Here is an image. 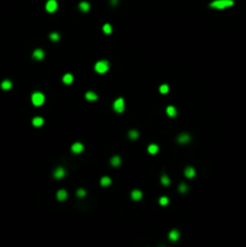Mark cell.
I'll return each instance as SVG.
<instances>
[{
    "label": "cell",
    "instance_id": "ffe728a7",
    "mask_svg": "<svg viewBox=\"0 0 246 247\" xmlns=\"http://www.w3.org/2000/svg\"><path fill=\"white\" fill-rule=\"evenodd\" d=\"M110 183H111V180H110V177H107V176L102 177L101 181H100V184L102 186V187H107V186H110Z\"/></svg>",
    "mask_w": 246,
    "mask_h": 247
},
{
    "label": "cell",
    "instance_id": "52a82bcc",
    "mask_svg": "<svg viewBox=\"0 0 246 247\" xmlns=\"http://www.w3.org/2000/svg\"><path fill=\"white\" fill-rule=\"evenodd\" d=\"M66 198H68V193H66L65 189L58 190V193H57V199H58L59 201H64Z\"/></svg>",
    "mask_w": 246,
    "mask_h": 247
},
{
    "label": "cell",
    "instance_id": "8992f818",
    "mask_svg": "<svg viewBox=\"0 0 246 247\" xmlns=\"http://www.w3.org/2000/svg\"><path fill=\"white\" fill-rule=\"evenodd\" d=\"M71 151H73L74 153H81L82 151H83V145L81 142H75L71 146Z\"/></svg>",
    "mask_w": 246,
    "mask_h": 247
},
{
    "label": "cell",
    "instance_id": "7a4b0ae2",
    "mask_svg": "<svg viewBox=\"0 0 246 247\" xmlns=\"http://www.w3.org/2000/svg\"><path fill=\"white\" fill-rule=\"evenodd\" d=\"M94 69L98 74H105L107 70H109V63H107L106 60H100V62H98L95 64Z\"/></svg>",
    "mask_w": 246,
    "mask_h": 247
},
{
    "label": "cell",
    "instance_id": "d6986e66",
    "mask_svg": "<svg viewBox=\"0 0 246 247\" xmlns=\"http://www.w3.org/2000/svg\"><path fill=\"white\" fill-rule=\"evenodd\" d=\"M11 87H12V83H11V81H9V80H5V81L1 82V88H3V89L7 90V89H10Z\"/></svg>",
    "mask_w": 246,
    "mask_h": 247
},
{
    "label": "cell",
    "instance_id": "f546056e",
    "mask_svg": "<svg viewBox=\"0 0 246 247\" xmlns=\"http://www.w3.org/2000/svg\"><path fill=\"white\" fill-rule=\"evenodd\" d=\"M85 195H86V190H85V189H82V188H80V189L77 190V196L82 198V196H85Z\"/></svg>",
    "mask_w": 246,
    "mask_h": 247
},
{
    "label": "cell",
    "instance_id": "277c9868",
    "mask_svg": "<svg viewBox=\"0 0 246 247\" xmlns=\"http://www.w3.org/2000/svg\"><path fill=\"white\" fill-rule=\"evenodd\" d=\"M114 110L117 113H122L123 111H124V100H123L122 98H118L114 103Z\"/></svg>",
    "mask_w": 246,
    "mask_h": 247
},
{
    "label": "cell",
    "instance_id": "5bb4252c",
    "mask_svg": "<svg viewBox=\"0 0 246 247\" xmlns=\"http://www.w3.org/2000/svg\"><path fill=\"white\" fill-rule=\"evenodd\" d=\"M44 55H45V53H44L42 49H35L34 53H33V57H34L35 59H39V60L42 59Z\"/></svg>",
    "mask_w": 246,
    "mask_h": 247
},
{
    "label": "cell",
    "instance_id": "ac0fdd59",
    "mask_svg": "<svg viewBox=\"0 0 246 247\" xmlns=\"http://www.w3.org/2000/svg\"><path fill=\"white\" fill-rule=\"evenodd\" d=\"M167 113H168V116H170V117H175L176 116V109L174 106H168L167 107Z\"/></svg>",
    "mask_w": 246,
    "mask_h": 247
},
{
    "label": "cell",
    "instance_id": "4316f807",
    "mask_svg": "<svg viewBox=\"0 0 246 247\" xmlns=\"http://www.w3.org/2000/svg\"><path fill=\"white\" fill-rule=\"evenodd\" d=\"M179 190H180L181 193H186L187 190H188V187H187V186L184 184V183H181V184H180V187H179Z\"/></svg>",
    "mask_w": 246,
    "mask_h": 247
},
{
    "label": "cell",
    "instance_id": "44dd1931",
    "mask_svg": "<svg viewBox=\"0 0 246 247\" xmlns=\"http://www.w3.org/2000/svg\"><path fill=\"white\" fill-rule=\"evenodd\" d=\"M80 10H81V11H83V12H87L89 10V4L86 3V1L80 3Z\"/></svg>",
    "mask_w": 246,
    "mask_h": 247
},
{
    "label": "cell",
    "instance_id": "e0dca14e",
    "mask_svg": "<svg viewBox=\"0 0 246 247\" xmlns=\"http://www.w3.org/2000/svg\"><path fill=\"white\" fill-rule=\"evenodd\" d=\"M86 99L87 100H91V101H94V100L98 99V95L93 92H87L86 93Z\"/></svg>",
    "mask_w": 246,
    "mask_h": 247
},
{
    "label": "cell",
    "instance_id": "cb8c5ba5",
    "mask_svg": "<svg viewBox=\"0 0 246 247\" xmlns=\"http://www.w3.org/2000/svg\"><path fill=\"white\" fill-rule=\"evenodd\" d=\"M161 181H162V184H164V186H169V184H170V180H169V177H168L167 175H163Z\"/></svg>",
    "mask_w": 246,
    "mask_h": 247
},
{
    "label": "cell",
    "instance_id": "d4e9b609",
    "mask_svg": "<svg viewBox=\"0 0 246 247\" xmlns=\"http://www.w3.org/2000/svg\"><path fill=\"white\" fill-rule=\"evenodd\" d=\"M138 136H139V133H138L136 130H130V132H129V138H130L132 140L138 139Z\"/></svg>",
    "mask_w": 246,
    "mask_h": 247
},
{
    "label": "cell",
    "instance_id": "6da1fadb",
    "mask_svg": "<svg viewBox=\"0 0 246 247\" xmlns=\"http://www.w3.org/2000/svg\"><path fill=\"white\" fill-rule=\"evenodd\" d=\"M234 5L233 0H214L212 3H210V7L212 9H217V10H223L230 7Z\"/></svg>",
    "mask_w": 246,
    "mask_h": 247
},
{
    "label": "cell",
    "instance_id": "603a6c76",
    "mask_svg": "<svg viewBox=\"0 0 246 247\" xmlns=\"http://www.w3.org/2000/svg\"><path fill=\"white\" fill-rule=\"evenodd\" d=\"M159 92L162 94H167L169 92V86L168 84H162L161 87H159Z\"/></svg>",
    "mask_w": 246,
    "mask_h": 247
},
{
    "label": "cell",
    "instance_id": "8fae6325",
    "mask_svg": "<svg viewBox=\"0 0 246 247\" xmlns=\"http://www.w3.org/2000/svg\"><path fill=\"white\" fill-rule=\"evenodd\" d=\"M184 176H186L187 178H193L194 176H196V171H194L193 168H186V170H184Z\"/></svg>",
    "mask_w": 246,
    "mask_h": 247
},
{
    "label": "cell",
    "instance_id": "83f0119b",
    "mask_svg": "<svg viewBox=\"0 0 246 247\" xmlns=\"http://www.w3.org/2000/svg\"><path fill=\"white\" fill-rule=\"evenodd\" d=\"M169 203V199L167 198V196H162V198L159 199V204L161 205H167Z\"/></svg>",
    "mask_w": 246,
    "mask_h": 247
},
{
    "label": "cell",
    "instance_id": "5b68a950",
    "mask_svg": "<svg viewBox=\"0 0 246 247\" xmlns=\"http://www.w3.org/2000/svg\"><path fill=\"white\" fill-rule=\"evenodd\" d=\"M57 7H58V3L56 1V0H48V1L46 3V10H47L50 13L54 12L56 10H57Z\"/></svg>",
    "mask_w": 246,
    "mask_h": 247
},
{
    "label": "cell",
    "instance_id": "484cf974",
    "mask_svg": "<svg viewBox=\"0 0 246 247\" xmlns=\"http://www.w3.org/2000/svg\"><path fill=\"white\" fill-rule=\"evenodd\" d=\"M102 30H104L105 34H111L112 28H111L110 24H104V27H102Z\"/></svg>",
    "mask_w": 246,
    "mask_h": 247
},
{
    "label": "cell",
    "instance_id": "9a60e30c",
    "mask_svg": "<svg viewBox=\"0 0 246 247\" xmlns=\"http://www.w3.org/2000/svg\"><path fill=\"white\" fill-rule=\"evenodd\" d=\"M147 151H148V153H150V154H156V153L158 152V151H159V147H158L157 145L152 144V145H150V146H148Z\"/></svg>",
    "mask_w": 246,
    "mask_h": 247
},
{
    "label": "cell",
    "instance_id": "3957f363",
    "mask_svg": "<svg viewBox=\"0 0 246 247\" xmlns=\"http://www.w3.org/2000/svg\"><path fill=\"white\" fill-rule=\"evenodd\" d=\"M32 101H33V104L35 105V106H41L45 101V95L42 93H40V92L34 93L32 95Z\"/></svg>",
    "mask_w": 246,
    "mask_h": 247
},
{
    "label": "cell",
    "instance_id": "9c48e42d",
    "mask_svg": "<svg viewBox=\"0 0 246 247\" xmlns=\"http://www.w3.org/2000/svg\"><path fill=\"white\" fill-rule=\"evenodd\" d=\"M177 141L180 144H187L188 141H191V136H189L188 134H181L180 136L177 138Z\"/></svg>",
    "mask_w": 246,
    "mask_h": 247
},
{
    "label": "cell",
    "instance_id": "4fadbf2b",
    "mask_svg": "<svg viewBox=\"0 0 246 247\" xmlns=\"http://www.w3.org/2000/svg\"><path fill=\"white\" fill-rule=\"evenodd\" d=\"M73 81H74V76H73L71 74H65V75H64L63 82H64L65 84H71V83H73Z\"/></svg>",
    "mask_w": 246,
    "mask_h": 247
},
{
    "label": "cell",
    "instance_id": "30bf717a",
    "mask_svg": "<svg viewBox=\"0 0 246 247\" xmlns=\"http://www.w3.org/2000/svg\"><path fill=\"white\" fill-rule=\"evenodd\" d=\"M53 176H54L56 178H62V177H64V176H65V170H64L63 168H58V169H56Z\"/></svg>",
    "mask_w": 246,
    "mask_h": 247
},
{
    "label": "cell",
    "instance_id": "ba28073f",
    "mask_svg": "<svg viewBox=\"0 0 246 247\" xmlns=\"http://www.w3.org/2000/svg\"><path fill=\"white\" fill-rule=\"evenodd\" d=\"M130 195H132V199L133 200H136V201L140 200L142 198V193H141V190H139V189H134Z\"/></svg>",
    "mask_w": 246,
    "mask_h": 247
},
{
    "label": "cell",
    "instance_id": "f1b7e54d",
    "mask_svg": "<svg viewBox=\"0 0 246 247\" xmlns=\"http://www.w3.org/2000/svg\"><path fill=\"white\" fill-rule=\"evenodd\" d=\"M50 39H51V40H53V41H57V40L59 39V35H58L57 33H52V34L50 35Z\"/></svg>",
    "mask_w": 246,
    "mask_h": 247
},
{
    "label": "cell",
    "instance_id": "7c38bea8",
    "mask_svg": "<svg viewBox=\"0 0 246 247\" xmlns=\"http://www.w3.org/2000/svg\"><path fill=\"white\" fill-rule=\"evenodd\" d=\"M179 238H180V233H179V230H171L170 233H169V239L171 241H176Z\"/></svg>",
    "mask_w": 246,
    "mask_h": 247
},
{
    "label": "cell",
    "instance_id": "2e32d148",
    "mask_svg": "<svg viewBox=\"0 0 246 247\" xmlns=\"http://www.w3.org/2000/svg\"><path fill=\"white\" fill-rule=\"evenodd\" d=\"M44 124V118L42 117H35L33 119V125L34 127H41Z\"/></svg>",
    "mask_w": 246,
    "mask_h": 247
},
{
    "label": "cell",
    "instance_id": "4dcf8cb0",
    "mask_svg": "<svg viewBox=\"0 0 246 247\" xmlns=\"http://www.w3.org/2000/svg\"><path fill=\"white\" fill-rule=\"evenodd\" d=\"M117 1H118V0H110V3H111L112 5H114V6H115V5L117 4Z\"/></svg>",
    "mask_w": 246,
    "mask_h": 247
},
{
    "label": "cell",
    "instance_id": "7402d4cb",
    "mask_svg": "<svg viewBox=\"0 0 246 247\" xmlns=\"http://www.w3.org/2000/svg\"><path fill=\"white\" fill-rule=\"evenodd\" d=\"M120 164H121V158L118 157V155H115V157L111 159V165L112 166H118Z\"/></svg>",
    "mask_w": 246,
    "mask_h": 247
}]
</instances>
